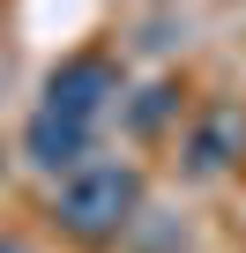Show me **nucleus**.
<instances>
[{
    "label": "nucleus",
    "mask_w": 246,
    "mask_h": 253,
    "mask_svg": "<svg viewBox=\"0 0 246 253\" xmlns=\"http://www.w3.org/2000/svg\"><path fill=\"white\" fill-rule=\"evenodd\" d=\"M97 134H104V126H82V119H60V112L30 104V119H23V157L60 179V171H75L82 157H97Z\"/></svg>",
    "instance_id": "nucleus-3"
},
{
    "label": "nucleus",
    "mask_w": 246,
    "mask_h": 253,
    "mask_svg": "<svg viewBox=\"0 0 246 253\" xmlns=\"http://www.w3.org/2000/svg\"><path fill=\"white\" fill-rule=\"evenodd\" d=\"M239 142H246V126H239V112H201V126L187 134V164L194 171H224L231 157H239Z\"/></svg>",
    "instance_id": "nucleus-4"
},
{
    "label": "nucleus",
    "mask_w": 246,
    "mask_h": 253,
    "mask_svg": "<svg viewBox=\"0 0 246 253\" xmlns=\"http://www.w3.org/2000/svg\"><path fill=\"white\" fill-rule=\"evenodd\" d=\"M45 112H60V119H82V126H104L112 119V104H119V67L104 60V52H75V60H60L52 75H45V97H38Z\"/></svg>",
    "instance_id": "nucleus-2"
},
{
    "label": "nucleus",
    "mask_w": 246,
    "mask_h": 253,
    "mask_svg": "<svg viewBox=\"0 0 246 253\" xmlns=\"http://www.w3.org/2000/svg\"><path fill=\"white\" fill-rule=\"evenodd\" d=\"M0 253H30V246H23V238H0Z\"/></svg>",
    "instance_id": "nucleus-6"
},
{
    "label": "nucleus",
    "mask_w": 246,
    "mask_h": 253,
    "mask_svg": "<svg viewBox=\"0 0 246 253\" xmlns=\"http://www.w3.org/2000/svg\"><path fill=\"white\" fill-rule=\"evenodd\" d=\"M172 112H179V97H172V82H157V89H142V104L127 112V126H135V134H157Z\"/></svg>",
    "instance_id": "nucleus-5"
},
{
    "label": "nucleus",
    "mask_w": 246,
    "mask_h": 253,
    "mask_svg": "<svg viewBox=\"0 0 246 253\" xmlns=\"http://www.w3.org/2000/svg\"><path fill=\"white\" fill-rule=\"evenodd\" d=\"M142 164L127 157H82L75 171H60V194H52V223L60 238L75 246H112V238H127L135 216H142Z\"/></svg>",
    "instance_id": "nucleus-1"
}]
</instances>
